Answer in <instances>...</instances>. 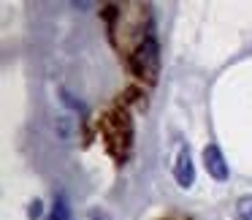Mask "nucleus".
<instances>
[{
	"instance_id": "nucleus-4",
	"label": "nucleus",
	"mask_w": 252,
	"mask_h": 220,
	"mask_svg": "<svg viewBox=\"0 0 252 220\" xmlns=\"http://www.w3.org/2000/svg\"><path fill=\"white\" fill-rule=\"evenodd\" d=\"M68 218H71V209H68L65 196H57V198H55V207H52L49 220H68Z\"/></svg>"
},
{
	"instance_id": "nucleus-6",
	"label": "nucleus",
	"mask_w": 252,
	"mask_h": 220,
	"mask_svg": "<svg viewBox=\"0 0 252 220\" xmlns=\"http://www.w3.org/2000/svg\"><path fill=\"white\" fill-rule=\"evenodd\" d=\"M41 212H44V204H41V198H35V201H30V209H28V218L30 220H38Z\"/></svg>"
},
{
	"instance_id": "nucleus-3",
	"label": "nucleus",
	"mask_w": 252,
	"mask_h": 220,
	"mask_svg": "<svg viewBox=\"0 0 252 220\" xmlns=\"http://www.w3.org/2000/svg\"><path fill=\"white\" fill-rule=\"evenodd\" d=\"M174 180L179 182V187H190L195 182V166H192V155L190 147H182L176 155V166H174Z\"/></svg>"
},
{
	"instance_id": "nucleus-1",
	"label": "nucleus",
	"mask_w": 252,
	"mask_h": 220,
	"mask_svg": "<svg viewBox=\"0 0 252 220\" xmlns=\"http://www.w3.org/2000/svg\"><path fill=\"white\" fill-rule=\"evenodd\" d=\"M130 73L136 79H141V82H147V84L158 82V73H160V46H158V41H155L152 36H147V38L133 49V55H130Z\"/></svg>"
},
{
	"instance_id": "nucleus-2",
	"label": "nucleus",
	"mask_w": 252,
	"mask_h": 220,
	"mask_svg": "<svg viewBox=\"0 0 252 220\" xmlns=\"http://www.w3.org/2000/svg\"><path fill=\"white\" fill-rule=\"evenodd\" d=\"M203 166H206L209 177L217 180V182H225L228 174H230L228 163H225V155H222V149H220L217 144H206V147H203Z\"/></svg>"
},
{
	"instance_id": "nucleus-5",
	"label": "nucleus",
	"mask_w": 252,
	"mask_h": 220,
	"mask_svg": "<svg viewBox=\"0 0 252 220\" xmlns=\"http://www.w3.org/2000/svg\"><path fill=\"white\" fill-rule=\"evenodd\" d=\"M236 218L252 220V193H247V196H241L239 201H236Z\"/></svg>"
},
{
	"instance_id": "nucleus-7",
	"label": "nucleus",
	"mask_w": 252,
	"mask_h": 220,
	"mask_svg": "<svg viewBox=\"0 0 252 220\" xmlns=\"http://www.w3.org/2000/svg\"><path fill=\"white\" fill-rule=\"evenodd\" d=\"M174 220H187V218H174Z\"/></svg>"
}]
</instances>
